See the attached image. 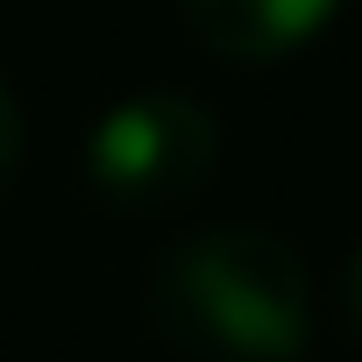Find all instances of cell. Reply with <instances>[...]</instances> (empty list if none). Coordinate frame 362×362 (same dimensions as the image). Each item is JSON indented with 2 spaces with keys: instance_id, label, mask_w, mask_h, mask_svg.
<instances>
[{
  "instance_id": "5",
  "label": "cell",
  "mask_w": 362,
  "mask_h": 362,
  "mask_svg": "<svg viewBox=\"0 0 362 362\" xmlns=\"http://www.w3.org/2000/svg\"><path fill=\"white\" fill-rule=\"evenodd\" d=\"M341 313H348V327L362 334V242L348 249V270H341Z\"/></svg>"
},
{
  "instance_id": "3",
  "label": "cell",
  "mask_w": 362,
  "mask_h": 362,
  "mask_svg": "<svg viewBox=\"0 0 362 362\" xmlns=\"http://www.w3.org/2000/svg\"><path fill=\"white\" fill-rule=\"evenodd\" d=\"M177 15L228 64H277L341 15V0H177Z\"/></svg>"
},
{
  "instance_id": "4",
  "label": "cell",
  "mask_w": 362,
  "mask_h": 362,
  "mask_svg": "<svg viewBox=\"0 0 362 362\" xmlns=\"http://www.w3.org/2000/svg\"><path fill=\"white\" fill-rule=\"evenodd\" d=\"M15 170H22V114H15L8 86H0V192L15 185Z\"/></svg>"
},
{
  "instance_id": "2",
  "label": "cell",
  "mask_w": 362,
  "mask_h": 362,
  "mask_svg": "<svg viewBox=\"0 0 362 362\" xmlns=\"http://www.w3.org/2000/svg\"><path fill=\"white\" fill-rule=\"evenodd\" d=\"M221 170V121L177 86H142L114 100L86 142V177L114 214L156 221L192 206Z\"/></svg>"
},
{
  "instance_id": "1",
  "label": "cell",
  "mask_w": 362,
  "mask_h": 362,
  "mask_svg": "<svg viewBox=\"0 0 362 362\" xmlns=\"http://www.w3.org/2000/svg\"><path fill=\"white\" fill-rule=\"evenodd\" d=\"M142 313L185 362H291L313 341V277L277 228L221 221L149 263Z\"/></svg>"
}]
</instances>
